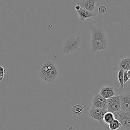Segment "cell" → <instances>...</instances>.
<instances>
[{"instance_id":"obj_21","label":"cell","mask_w":130,"mask_h":130,"mask_svg":"<svg viewBox=\"0 0 130 130\" xmlns=\"http://www.w3.org/2000/svg\"><path fill=\"white\" fill-rule=\"evenodd\" d=\"M117 130H130V129H127V128H125L122 126H121V127H120L119 128H118V129Z\"/></svg>"},{"instance_id":"obj_10","label":"cell","mask_w":130,"mask_h":130,"mask_svg":"<svg viewBox=\"0 0 130 130\" xmlns=\"http://www.w3.org/2000/svg\"><path fill=\"white\" fill-rule=\"evenodd\" d=\"M99 93L104 98L108 99L116 95L114 91V88L111 86L102 87L100 90Z\"/></svg>"},{"instance_id":"obj_19","label":"cell","mask_w":130,"mask_h":130,"mask_svg":"<svg viewBox=\"0 0 130 130\" xmlns=\"http://www.w3.org/2000/svg\"><path fill=\"white\" fill-rule=\"evenodd\" d=\"M129 80V77L127 75V71H124V75H123V83L125 84V83Z\"/></svg>"},{"instance_id":"obj_17","label":"cell","mask_w":130,"mask_h":130,"mask_svg":"<svg viewBox=\"0 0 130 130\" xmlns=\"http://www.w3.org/2000/svg\"><path fill=\"white\" fill-rule=\"evenodd\" d=\"M7 72V70L5 68L0 66V81H2L4 78L5 74Z\"/></svg>"},{"instance_id":"obj_12","label":"cell","mask_w":130,"mask_h":130,"mask_svg":"<svg viewBox=\"0 0 130 130\" xmlns=\"http://www.w3.org/2000/svg\"><path fill=\"white\" fill-rule=\"evenodd\" d=\"M119 69L127 71L130 69V57H122L118 63Z\"/></svg>"},{"instance_id":"obj_20","label":"cell","mask_w":130,"mask_h":130,"mask_svg":"<svg viewBox=\"0 0 130 130\" xmlns=\"http://www.w3.org/2000/svg\"><path fill=\"white\" fill-rule=\"evenodd\" d=\"M81 7L80 6V5H79V4H78V5H75V7H74V8H75V11H77L78 10H79L80 9V8H81Z\"/></svg>"},{"instance_id":"obj_11","label":"cell","mask_w":130,"mask_h":130,"mask_svg":"<svg viewBox=\"0 0 130 130\" xmlns=\"http://www.w3.org/2000/svg\"><path fill=\"white\" fill-rule=\"evenodd\" d=\"M76 12L78 15V16H79L80 19H81L82 20H84L86 19H87V18H90V17L95 16V14L94 13L89 12V11H88L82 7H81L80 9Z\"/></svg>"},{"instance_id":"obj_18","label":"cell","mask_w":130,"mask_h":130,"mask_svg":"<svg viewBox=\"0 0 130 130\" xmlns=\"http://www.w3.org/2000/svg\"><path fill=\"white\" fill-rule=\"evenodd\" d=\"M98 11L101 14H105L107 11V7L104 5H101L98 8Z\"/></svg>"},{"instance_id":"obj_16","label":"cell","mask_w":130,"mask_h":130,"mask_svg":"<svg viewBox=\"0 0 130 130\" xmlns=\"http://www.w3.org/2000/svg\"><path fill=\"white\" fill-rule=\"evenodd\" d=\"M123 75H124V70L122 69H119L117 74V78H118V80L119 81L121 88H123L124 85L123 83Z\"/></svg>"},{"instance_id":"obj_3","label":"cell","mask_w":130,"mask_h":130,"mask_svg":"<svg viewBox=\"0 0 130 130\" xmlns=\"http://www.w3.org/2000/svg\"><path fill=\"white\" fill-rule=\"evenodd\" d=\"M80 36H73L68 38L64 42L62 49L63 53H70L75 51L79 47L81 43Z\"/></svg>"},{"instance_id":"obj_1","label":"cell","mask_w":130,"mask_h":130,"mask_svg":"<svg viewBox=\"0 0 130 130\" xmlns=\"http://www.w3.org/2000/svg\"><path fill=\"white\" fill-rule=\"evenodd\" d=\"M91 30V44L93 52L102 50L106 48L107 39L105 30L95 25L90 26Z\"/></svg>"},{"instance_id":"obj_22","label":"cell","mask_w":130,"mask_h":130,"mask_svg":"<svg viewBox=\"0 0 130 130\" xmlns=\"http://www.w3.org/2000/svg\"><path fill=\"white\" fill-rule=\"evenodd\" d=\"M127 75H128V76L129 77V79L130 80V69L127 71Z\"/></svg>"},{"instance_id":"obj_5","label":"cell","mask_w":130,"mask_h":130,"mask_svg":"<svg viewBox=\"0 0 130 130\" xmlns=\"http://www.w3.org/2000/svg\"><path fill=\"white\" fill-rule=\"evenodd\" d=\"M107 110L113 113L120 110V95H115L107 99Z\"/></svg>"},{"instance_id":"obj_15","label":"cell","mask_w":130,"mask_h":130,"mask_svg":"<svg viewBox=\"0 0 130 130\" xmlns=\"http://www.w3.org/2000/svg\"><path fill=\"white\" fill-rule=\"evenodd\" d=\"M108 126L110 130H117L122 126L120 122L118 120L115 119L108 124Z\"/></svg>"},{"instance_id":"obj_4","label":"cell","mask_w":130,"mask_h":130,"mask_svg":"<svg viewBox=\"0 0 130 130\" xmlns=\"http://www.w3.org/2000/svg\"><path fill=\"white\" fill-rule=\"evenodd\" d=\"M113 114L115 119L120 122L122 127L130 129V111L120 110L114 112Z\"/></svg>"},{"instance_id":"obj_13","label":"cell","mask_w":130,"mask_h":130,"mask_svg":"<svg viewBox=\"0 0 130 130\" xmlns=\"http://www.w3.org/2000/svg\"><path fill=\"white\" fill-rule=\"evenodd\" d=\"M72 113L76 116H80L84 112V108L80 104L74 105L72 109Z\"/></svg>"},{"instance_id":"obj_2","label":"cell","mask_w":130,"mask_h":130,"mask_svg":"<svg viewBox=\"0 0 130 130\" xmlns=\"http://www.w3.org/2000/svg\"><path fill=\"white\" fill-rule=\"evenodd\" d=\"M38 75L40 79L47 83L54 82L58 76V71L56 64L52 61L43 63L39 70Z\"/></svg>"},{"instance_id":"obj_7","label":"cell","mask_w":130,"mask_h":130,"mask_svg":"<svg viewBox=\"0 0 130 130\" xmlns=\"http://www.w3.org/2000/svg\"><path fill=\"white\" fill-rule=\"evenodd\" d=\"M91 103L92 107L107 110V99L103 97L99 93H98L94 95Z\"/></svg>"},{"instance_id":"obj_14","label":"cell","mask_w":130,"mask_h":130,"mask_svg":"<svg viewBox=\"0 0 130 130\" xmlns=\"http://www.w3.org/2000/svg\"><path fill=\"white\" fill-rule=\"evenodd\" d=\"M114 119H115V117H114V114L112 112L107 111L104 115L103 121H104V122L106 124L108 125Z\"/></svg>"},{"instance_id":"obj_9","label":"cell","mask_w":130,"mask_h":130,"mask_svg":"<svg viewBox=\"0 0 130 130\" xmlns=\"http://www.w3.org/2000/svg\"><path fill=\"white\" fill-rule=\"evenodd\" d=\"M97 1L98 0H81L79 3V5L82 8L89 12H93L95 8V4Z\"/></svg>"},{"instance_id":"obj_8","label":"cell","mask_w":130,"mask_h":130,"mask_svg":"<svg viewBox=\"0 0 130 130\" xmlns=\"http://www.w3.org/2000/svg\"><path fill=\"white\" fill-rule=\"evenodd\" d=\"M120 110L130 111V92H125L120 95Z\"/></svg>"},{"instance_id":"obj_6","label":"cell","mask_w":130,"mask_h":130,"mask_svg":"<svg viewBox=\"0 0 130 130\" xmlns=\"http://www.w3.org/2000/svg\"><path fill=\"white\" fill-rule=\"evenodd\" d=\"M106 112H107V110L106 109L91 107L89 114L90 117L93 120L102 122L104 115Z\"/></svg>"}]
</instances>
